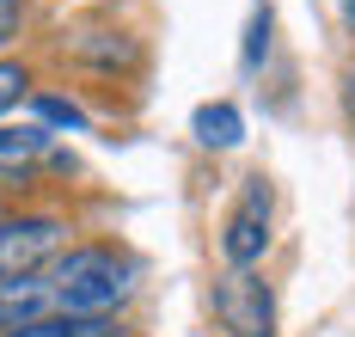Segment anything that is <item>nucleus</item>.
Returning a JSON list of instances; mask_svg holds the SVG:
<instances>
[{"instance_id":"f8f14e48","label":"nucleus","mask_w":355,"mask_h":337,"mask_svg":"<svg viewBox=\"0 0 355 337\" xmlns=\"http://www.w3.org/2000/svg\"><path fill=\"white\" fill-rule=\"evenodd\" d=\"M343 111H349V129H355V62L343 68Z\"/></svg>"},{"instance_id":"f257e3e1","label":"nucleus","mask_w":355,"mask_h":337,"mask_svg":"<svg viewBox=\"0 0 355 337\" xmlns=\"http://www.w3.org/2000/svg\"><path fill=\"white\" fill-rule=\"evenodd\" d=\"M43 282L62 319H116V306L135 295V263L110 245H68L43 270Z\"/></svg>"},{"instance_id":"1a4fd4ad","label":"nucleus","mask_w":355,"mask_h":337,"mask_svg":"<svg viewBox=\"0 0 355 337\" xmlns=\"http://www.w3.org/2000/svg\"><path fill=\"white\" fill-rule=\"evenodd\" d=\"M31 105H37V116H43V129H49V123H62V129H86V111H80L73 98H55V92H37Z\"/></svg>"},{"instance_id":"423d86ee","label":"nucleus","mask_w":355,"mask_h":337,"mask_svg":"<svg viewBox=\"0 0 355 337\" xmlns=\"http://www.w3.org/2000/svg\"><path fill=\"white\" fill-rule=\"evenodd\" d=\"M190 135L209 153H227V148L245 141V116H239L233 98H209V105H196V116H190Z\"/></svg>"},{"instance_id":"f03ea898","label":"nucleus","mask_w":355,"mask_h":337,"mask_svg":"<svg viewBox=\"0 0 355 337\" xmlns=\"http://www.w3.org/2000/svg\"><path fill=\"white\" fill-rule=\"evenodd\" d=\"M68 252V221L55 215H0V282L37 276Z\"/></svg>"},{"instance_id":"9b49d317","label":"nucleus","mask_w":355,"mask_h":337,"mask_svg":"<svg viewBox=\"0 0 355 337\" xmlns=\"http://www.w3.org/2000/svg\"><path fill=\"white\" fill-rule=\"evenodd\" d=\"M19 25H25V0H0V43L19 37Z\"/></svg>"},{"instance_id":"ddd939ff","label":"nucleus","mask_w":355,"mask_h":337,"mask_svg":"<svg viewBox=\"0 0 355 337\" xmlns=\"http://www.w3.org/2000/svg\"><path fill=\"white\" fill-rule=\"evenodd\" d=\"M343 12H349V25H355V0H343Z\"/></svg>"},{"instance_id":"6e6552de","label":"nucleus","mask_w":355,"mask_h":337,"mask_svg":"<svg viewBox=\"0 0 355 337\" xmlns=\"http://www.w3.org/2000/svg\"><path fill=\"white\" fill-rule=\"evenodd\" d=\"M25 98H31V68H25V62H6V55H0V123L19 111Z\"/></svg>"},{"instance_id":"20e7f679","label":"nucleus","mask_w":355,"mask_h":337,"mask_svg":"<svg viewBox=\"0 0 355 337\" xmlns=\"http://www.w3.org/2000/svg\"><path fill=\"white\" fill-rule=\"evenodd\" d=\"M214 319L233 337H276V300L263 288V276L233 270V276L214 288Z\"/></svg>"},{"instance_id":"9d476101","label":"nucleus","mask_w":355,"mask_h":337,"mask_svg":"<svg viewBox=\"0 0 355 337\" xmlns=\"http://www.w3.org/2000/svg\"><path fill=\"white\" fill-rule=\"evenodd\" d=\"M270 25H276V12L257 6V12H251V37H245V68H257V62L270 55Z\"/></svg>"},{"instance_id":"0eeeda50","label":"nucleus","mask_w":355,"mask_h":337,"mask_svg":"<svg viewBox=\"0 0 355 337\" xmlns=\"http://www.w3.org/2000/svg\"><path fill=\"white\" fill-rule=\"evenodd\" d=\"M0 337H129V331H123V319H62V313H49L37 325H19V331H0Z\"/></svg>"},{"instance_id":"39448f33","label":"nucleus","mask_w":355,"mask_h":337,"mask_svg":"<svg viewBox=\"0 0 355 337\" xmlns=\"http://www.w3.org/2000/svg\"><path fill=\"white\" fill-rule=\"evenodd\" d=\"M55 148V135L43 123H0V178H25L37 172Z\"/></svg>"},{"instance_id":"7ed1b4c3","label":"nucleus","mask_w":355,"mask_h":337,"mask_svg":"<svg viewBox=\"0 0 355 337\" xmlns=\"http://www.w3.org/2000/svg\"><path fill=\"white\" fill-rule=\"evenodd\" d=\"M270 209H276L270 178H263V172L245 178L239 202H233V215H227V227H220V258L233 263V270H251V263L270 252Z\"/></svg>"}]
</instances>
